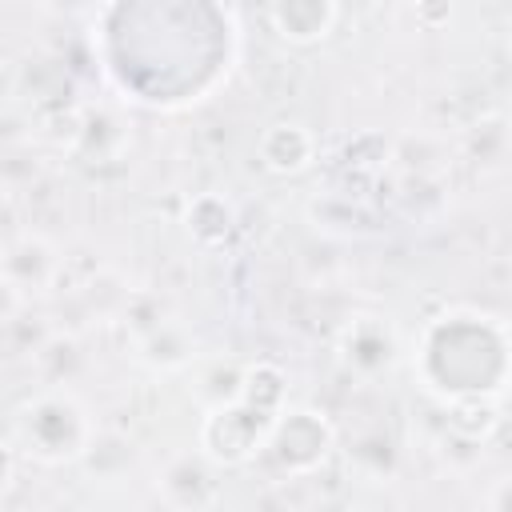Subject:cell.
Instances as JSON below:
<instances>
[{
    "label": "cell",
    "mask_w": 512,
    "mask_h": 512,
    "mask_svg": "<svg viewBox=\"0 0 512 512\" xmlns=\"http://www.w3.org/2000/svg\"><path fill=\"white\" fill-rule=\"evenodd\" d=\"M16 428L24 432L28 452L36 460H44V464L76 460L96 440L88 408L72 392H44V396L28 400V408L16 416Z\"/></svg>",
    "instance_id": "obj_1"
},
{
    "label": "cell",
    "mask_w": 512,
    "mask_h": 512,
    "mask_svg": "<svg viewBox=\"0 0 512 512\" xmlns=\"http://www.w3.org/2000/svg\"><path fill=\"white\" fill-rule=\"evenodd\" d=\"M272 28L292 40V44H316L332 32L336 24V4L332 0H272L268 4Z\"/></svg>",
    "instance_id": "obj_5"
},
{
    "label": "cell",
    "mask_w": 512,
    "mask_h": 512,
    "mask_svg": "<svg viewBox=\"0 0 512 512\" xmlns=\"http://www.w3.org/2000/svg\"><path fill=\"white\" fill-rule=\"evenodd\" d=\"M256 152H260V164H264L268 172L292 176V172H304V168L312 164V156H316V136H312L300 120H276V124L264 128Z\"/></svg>",
    "instance_id": "obj_4"
},
{
    "label": "cell",
    "mask_w": 512,
    "mask_h": 512,
    "mask_svg": "<svg viewBox=\"0 0 512 512\" xmlns=\"http://www.w3.org/2000/svg\"><path fill=\"white\" fill-rule=\"evenodd\" d=\"M272 448H276V460L288 468V472H308L324 460L328 444H332V428L320 412L312 408H296V412H284L272 428Z\"/></svg>",
    "instance_id": "obj_3"
},
{
    "label": "cell",
    "mask_w": 512,
    "mask_h": 512,
    "mask_svg": "<svg viewBox=\"0 0 512 512\" xmlns=\"http://www.w3.org/2000/svg\"><path fill=\"white\" fill-rule=\"evenodd\" d=\"M340 360L356 376H384L400 360L396 328L384 316H352L340 332Z\"/></svg>",
    "instance_id": "obj_2"
}]
</instances>
